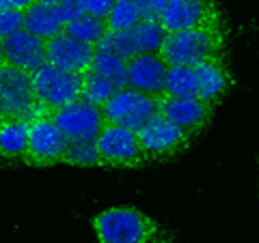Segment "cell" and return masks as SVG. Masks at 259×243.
<instances>
[{
  "instance_id": "obj_6",
  "label": "cell",
  "mask_w": 259,
  "mask_h": 243,
  "mask_svg": "<svg viewBox=\"0 0 259 243\" xmlns=\"http://www.w3.org/2000/svg\"><path fill=\"white\" fill-rule=\"evenodd\" d=\"M67 147H69L67 136L61 132V127L54 123L52 116L44 114L30 123L28 149L22 161L28 166H37V168L63 164Z\"/></svg>"
},
{
  "instance_id": "obj_1",
  "label": "cell",
  "mask_w": 259,
  "mask_h": 243,
  "mask_svg": "<svg viewBox=\"0 0 259 243\" xmlns=\"http://www.w3.org/2000/svg\"><path fill=\"white\" fill-rule=\"evenodd\" d=\"M227 32L223 22L209 26L168 32L160 54L168 65H197L209 58H225Z\"/></svg>"
},
{
  "instance_id": "obj_12",
  "label": "cell",
  "mask_w": 259,
  "mask_h": 243,
  "mask_svg": "<svg viewBox=\"0 0 259 243\" xmlns=\"http://www.w3.org/2000/svg\"><path fill=\"white\" fill-rule=\"evenodd\" d=\"M168 67L171 65L160 52H143L127 60V86L151 97H162Z\"/></svg>"
},
{
  "instance_id": "obj_18",
  "label": "cell",
  "mask_w": 259,
  "mask_h": 243,
  "mask_svg": "<svg viewBox=\"0 0 259 243\" xmlns=\"http://www.w3.org/2000/svg\"><path fill=\"white\" fill-rule=\"evenodd\" d=\"M87 71L108 80V82H112L117 88L127 86V60L117 54H110V52H104V50H97L95 47V56L91 60V67Z\"/></svg>"
},
{
  "instance_id": "obj_32",
  "label": "cell",
  "mask_w": 259,
  "mask_h": 243,
  "mask_svg": "<svg viewBox=\"0 0 259 243\" xmlns=\"http://www.w3.org/2000/svg\"><path fill=\"white\" fill-rule=\"evenodd\" d=\"M37 3H44V5H59L63 0H37Z\"/></svg>"
},
{
  "instance_id": "obj_16",
  "label": "cell",
  "mask_w": 259,
  "mask_h": 243,
  "mask_svg": "<svg viewBox=\"0 0 259 243\" xmlns=\"http://www.w3.org/2000/svg\"><path fill=\"white\" fill-rule=\"evenodd\" d=\"M30 118L9 116L0 123V159L5 161H22L28 149V132Z\"/></svg>"
},
{
  "instance_id": "obj_25",
  "label": "cell",
  "mask_w": 259,
  "mask_h": 243,
  "mask_svg": "<svg viewBox=\"0 0 259 243\" xmlns=\"http://www.w3.org/2000/svg\"><path fill=\"white\" fill-rule=\"evenodd\" d=\"M24 13L26 11H11V9H0V37L13 35L24 28Z\"/></svg>"
},
{
  "instance_id": "obj_13",
  "label": "cell",
  "mask_w": 259,
  "mask_h": 243,
  "mask_svg": "<svg viewBox=\"0 0 259 243\" xmlns=\"http://www.w3.org/2000/svg\"><path fill=\"white\" fill-rule=\"evenodd\" d=\"M5 63L28 74L48 63V41L28 30H18L5 37Z\"/></svg>"
},
{
  "instance_id": "obj_2",
  "label": "cell",
  "mask_w": 259,
  "mask_h": 243,
  "mask_svg": "<svg viewBox=\"0 0 259 243\" xmlns=\"http://www.w3.org/2000/svg\"><path fill=\"white\" fill-rule=\"evenodd\" d=\"M91 226L100 243H149L160 234V226L134 207H110L97 213Z\"/></svg>"
},
{
  "instance_id": "obj_29",
  "label": "cell",
  "mask_w": 259,
  "mask_h": 243,
  "mask_svg": "<svg viewBox=\"0 0 259 243\" xmlns=\"http://www.w3.org/2000/svg\"><path fill=\"white\" fill-rule=\"evenodd\" d=\"M9 116H11V114H9V112H7V108L3 106V101H0V123H3V120H7Z\"/></svg>"
},
{
  "instance_id": "obj_15",
  "label": "cell",
  "mask_w": 259,
  "mask_h": 243,
  "mask_svg": "<svg viewBox=\"0 0 259 243\" xmlns=\"http://www.w3.org/2000/svg\"><path fill=\"white\" fill-rule=\"evenodd\" d=\"M194 69H197V76H199V97L216 106L233 84V76L229 67H227L225 58L201 60L194 65Z\"/></svg>"
},
{
  "instance_id": "obj_22",
  "label": "cell",
  "mask_w": 259,
  "mask_h": 243,
  "mask_svg": "<svg viewBox=\"0 0 259 243\" xmlns=\"http://www.w3.org/2000/svg\"><path fill=\"white\" fill-rule=\"evenodd\" d=\"M141 22H143V15L134 0H115L110 13L106 15L108 30H117V32L132 30L134 26H139Z\"/></svg>"
},
{
  "instance_id": "obj_28",
  "label": "cell",
  "mask_w": 259,
  "mask_h": 243,
  "mask_svg": "<svg viewBox=\"0 0 259 243\" xmlns=\"http://www.w3.org/2000/svg\"><path fill=\"white\" fill-rule=\"evenodd\" d=\"M37 0H0V9H11V11H26Z\"/></svg>"
},
{
  "instance_id": "obj_4",
  "label": "cell",
  "mask_w": 259,
  "mask_h": 243,
  "mask_svg": "<svg viewBox=\"0 0 259 243\" xmlns=\"http://www.w3.org/2000/svg\"><path fill=\"white\" fill-rule=\"evenodd\" d=\"M104 116L110 123L123 125L127 129L139 132L147 123H151L158 112V97H151L147 93L134 91V88H119V91L104 103Z\"/></svg>"
},
{
  "instance_id": "obj_5",
  "label": "cell",
  "mask_w": 259,
  "mask_h": 243,
  "mask_svg": "<svg viewBox=\"0 0 259 243\" xmlns=\"http://www.w3.org/2000/svg\"><path fill=\"white\" fill-rule=\"evenodd\" d=\"M48 116H52L69 142H97L106 125L104 108L87 99H78L69 106L50 112Z\"/></svg>"
},
{
  "instance_id": "obj_3",
  "label": "cell",
  "mask_w": 259,
  "mask_h": 243,
  "mask_svg": "<svg viewBox=\"0 0 259 243\" xmlns=\"http://www.w3.org/2000/svg\"><path fill=\"white\" fill-rule=\"evenodd\" d=\"M32 86H35V99L39 110L44 114H50L54 110L82 99L84 74L46 63L32 74Z\"/></svg>"
},
{
  "instance_id": "obj_9",
  "label": "cell",
  "mask_w": 259,
  "mask_h": 243,
  "mask_svg": "<svg viewBox=\"0 0 259 243\" xmlns=\"http://www.w3.org/2000/svg\"><path fill=\"white\" fill-rule=\"evenodd\" d=\"M139 142L143 149V155L147 161L151 159H168L184 153L190 147L192 136H188L182 127H177L164 116H156L143 129H139Z\"/></svg>"
},
{
  "instance_id": "obj_27",
  "label": "cell",
  "mask_w": 259,
  "mask_h": 243,
  "mask_svg": "<svg viewBox=\"0 0 259 243\" xmlns=\"http://www.w3.org/2000/svg\"><path fill=\"white\" fill-rule=\"evenodd\" d=\"M82 3V9L84 13H91V15H100V18H106L110 13L115 0H80Z\"/></svg>"
},
{
  "instance_id": "obj_7",
  "label": "cell",
  "mask_w": 259,
  "mask_h": 243,
  "mask_svg": "<svg viewBox=\"0 0 259 243\" xmlns=\"http://www.w3.org/2000/svg\"><path fill=\"white\" fill-rule=\"evenodd\" d=\"M97 149L102 153L106 168H139L147 161L143 155L139 134L110 120H106L97 138Z\"/></svg>"
},
{
  "instance_id": "obj_8",
  "label": "cell",
  "mask_w": 259,
  "mask_h": 243,
  "mask_svg": "<svg viewBox=\"0 0 259 243\" xmlns=\"http://www.w3.org/2000/svg\"><path fill=\"white\" fill-rule=\"evenodd\" d=\"M0 101L11 116H24L35 120L44 116L35 99L32 74L11 65H0Z\"/></svg>"
},
{
  "instance_id": "obj_23",
  "label": "cell",
  "mask_w": 259,
  "mask_h": 243,
  "mask_svg": "<svg viewBox=\"0 0 259 243\" xmlns=\"http://www.w3.org/2000/svg\"><path fill=\"white\" fill-rule=\"evenodd\" d=\"M63 164L78 166V168H106L97 142H69L65 151Z\"/></svg>"
},
{
  "instance_id": "obj_20",
  "label": "cell",
  "mask_w": 259,
  "mask_h": 243,
  "mask_svg": "<svg viewBox=\"0 0 259 243\" xmlns=\"http://www.w3.org/2000/svg\"><path fill=\"white\" fill-rule=\"evenodd\" d=\"M65 32H69L71 37L80 39L89 45H95L106 37L108 32V24H106V18H100V15H91V13H82L80 18L71 20L65 24Z\"/></svg>"
},
{
  "instance_id": "obj_11",
  "label": "cell",
  "mask_w": 259,
  "mask_h": 243,
  "mask_svg": "<svg viewBox=\"0 0 259 243\" xmlns=\"http://www.w3.org/2000/svg\"><path fill=\"white\" fill-rule=\"evenodd\" d=\"M160 22L166 32H180L218 24L223 18L216 0H168Z\"/></svg>"
},
{
  "instance_id": "obj_31",
  "label": "cell",
  "mask_w": 259,
  "mask_h": 243,
  "mask_svg": "<svg viewBox=\"0 0 259 243\" xmlns=\"http://www.w3.org/2000/svg\"><path fill=\"white\" fill-rule=\"evenodd\" d=\"M0 65H5V37H0Z\"/></svg>"
},
{
  "instance_id": "obj_26",
  "label": "cell",
  "mask_w": 259,
  "mask_h": 243,
  "mask_svg": "<svg viewBox=\"0 0 259 243\" xmlns=\"http://www.w3.org/2000/svg\"><path fill=\"white\" fill-rule=\"evenodd\" d=\"M136 7L141 9L143 20H151V22H160L162 15L166 11L168 0H134Z\"/></svg>"
},
{
  "instance_id": "obj_21",
  "label": "cell",
  "mask_w": 259,
  "mask_h": 243,
  "mask_svg": "<svg viewBox=\"0 0 259 243\" xmlns=\"http://www.w3.org/2000/svg\"><path fill=\"white\" fill-rule=\"evenodd\" d=\"M130 35H132L136 54H143V52H160V47L164 43L168 32L162 26V22L143 20L139 26H134L130 30Z\"/></svg>"
},
{
  "instance_id": "obj_17",
  "label": "cell",
  "mask_w": 259,
  "mask_h": 243,
  "mask_svg": "<svg viewBox=\"0 0 259 243\" xmlns=\"http://www.w3.org/2000/svg\"><path fill=\"white\" fill-rule=\"evenodd\" d=\"M63 28H65V22H63L61 11L56 5L35 3L32 7H28L26 13H24V30L46 39V41L50 37L63 32Z\"/></svg>"
},
{
  "instance_id": "obj_19",
  "label": "cell",
  "mask_w": 259,
  "mask_h": 243,
  "mask_svg": "<svg viewBox=\"0 0 259 243\" xmlns=\"http://www.w3.org/2000/svg\"><path fill=\"white\" fill-rule=\"evenodd\" d=\"M164 95L199 97V76L194 65H171L164 82Z\"/></svg>"
},
{
  "instance_id": "obj_24",
  "label": "cell",
  "mask_w": 259,
  "mask_h": 243,
  "mask_svg": "<svg viewBox=\"0 0 259 243\" xmlns=\"http://www.w3.org/2000/svg\"><path fill=\"white\" fill-rule=\"evenodd\" d=\"M119 88L108 82V80H104L95 74H84V86H82V99L91 101V103H97V106H104L112 95H115Z\"/></svg>"
},
{
  "instance_id": "obj_14",
  "label": "cell",
  "mask_w": 259,
  "mask_h": 243,
  "mask_svg": "<svg viewBox=\"0 0 259 243\" xmlns=\"http://www.w3.org/2000/svg\"><path fill=\"white\" fill-rule=\"evenodd\" d=\"M93 56H95V45L80 41V39L71 37L65 30L48 39V63L56 65V67L87 74V69L91 67Z\"/></svg>"
},
{
  "instance_id": "obj_30",
  "label": "cell",
  "mask_w": 259,
  "mask_h": 243,
  "mask_svg": "<svg viewBox=\"0 0 259 243\" xmlns=\"http://www.w3.org/2000/svg\"><path fill=\"white\" fill-rule=\"evenodd\" d=\"M149 243H171V241H168V237H164V234H162V232H160V234H158V237H153V239H151Z\"/></svg>"
},
{
  "instance_id": "obj_10",
  "label": "cell",
  "mask_w": 259,
  "mask_h": 243,
  "mask_svg": "<svg viewBox=\"0 0 259 243\" xmlns=\"http://www.w3.org/2000/svg\"><path fill=\"white\" fill-rule=\"evenodd\" d=\"M158 112L160 116L171 120L177 127H182L188 136H197L207 127L212 120L214 106L203 101L201 97H173L162 95L158 97Z\"/></svg>"
}]
</instances>
